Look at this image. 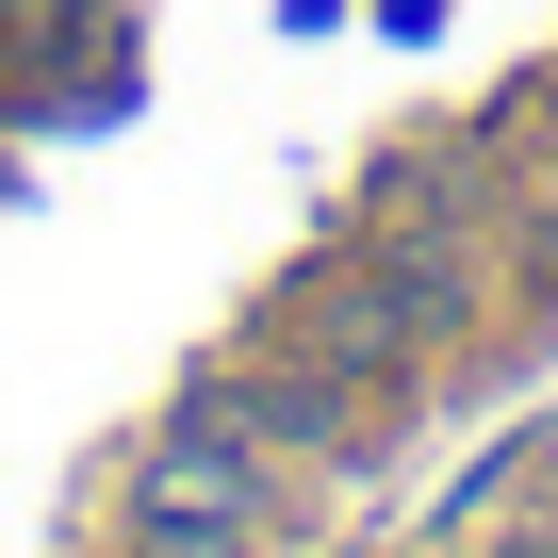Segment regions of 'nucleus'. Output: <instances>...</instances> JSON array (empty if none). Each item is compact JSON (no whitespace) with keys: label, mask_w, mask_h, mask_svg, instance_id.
<instances>
[{"label":"nucleus","mask_w":558,"mask_h":558,"mask_svg":"<svg viewBox=\"0 0 558 558\" xmlns=\"http://www.w3.org/2000/svg\"><path fill=\"white\" fill-rule=\"evenodd\" d=\"M197 411H230L263 460H329V444H362V378H345V362H246V378H214Z\"/></svg>","instance_id":"1"}]
</instances>
